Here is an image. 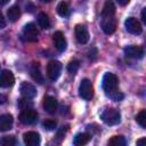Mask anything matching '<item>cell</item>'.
<instances>
[{"label": "cell", "mask_w": 146, "mask_h": 146, "mask_svg": "<svg viewBox=\"0 0 146 146\" xmlns=\"http://www.w3.org/2000/svg\"><path fill=\"white\" fill-rule=\"evenodd\" d=\"M117 84H119V79L115 74L113 73H105V75L103 76V81H102V87L104 92L106 94L107 97H110L113 100H122L123 99V94H121L117 89Z\"/></svg>", "instance_id": "cell-1"}, {"label": "cell", "mask_w": 146, "mask_h": 146, "mask_svg": "<svg viewBox=\"0 0 146 146\" xmlns=\"http://www.w3.org/2000/svg\"><path fill=\"white\" fill-rule=\"evenodd\" d=\"M100 119L107 124V125H115L120 122L121 120V114L116 108H105L100 113Z\"/></svg>", "instance_id": "cell-2"}, {"label": "cell", "mask_w": 146, "mask_h": 146, "mask_svg": "<svg viewBox=\"0 0 146 146\" xmlns=\"http://www.w3.org/2000/svg\"><path fill=\"white\" fill-rule=\"evenodd\" d=\"M79 96L84 100H90L94 96V86L89 79H83L79 86Z\"/></svg>", "instance_id": "cell-3"}, {"label": "cell", "mask_w": 146, "mask_h": 146, "mask_svg": "<svg viewBox=\"0 0 146 146\" xmlns=\"http://www.w3.org/2000/svg\"><path fill=\"white\" fill-rule=\"evenodd\" d=\"M63 65L58 60H50L47 64V75L51 81H55L59 78L60 72H62Z\"/></svg>", "instance_id": "cell-4"}, {"label": "cell", "mask_w": 146, "mask_h": 146, "mask_svg": "<svg viewBox=\"0 0 146 146\" xmlns=\"http://www.w3.org/2000/svg\"><path fill=\"white\" fill-rule=\"evenodd\" d=\"M22 35L24 38L25 41H29V42H35L38 41V36H39V31L36 29V26L33 24V23H29L24 26L23 29V32H22Z\"/></svg>", "instance_id": "cell-5"}, {"label": "cell", "mask_w": 146, "mask_h": 146, "mask_svg": "<svg viewBox=\"0 0 146 146\" xmlns=\"http://www.w3.org/2000/svg\"><path fill=\"white\" fill-rule=\"evenodd\" d=\"M116 25H117V22H116V18L115 16H111V17H102V21H100V27L103 30V32L105 34H113L116 30Z\"/></svg>", "instance_id": "cell-6"}, {"label": "cell", "mask_w": 146, "mask_h": 146, "mask_svg": "<svg viewBox=\"0 0 146 146\" xmlns=\"http://www.w3.org/2000/svg\"><path fill=\"white\" fill-rule=\"evenodd\" d=\"M36 120H38L36 111H34L32 108L22 110V112L19 114V121L23 124H33V123L36 122Z\"/></svg>", "instance_id": "cell-7"}, {"label": "cell", "mask_w": 146, "mask_h": 146, "mask_svg": "<svg viewBox=\"0 0 146 146\" xmlns=\"http://www.w3.org/2000/svg\"><path fill=\"white\" fill-rule=\"evenodd\" d=\"M124 26H125V30L131 33V34H140L141 31H143V27L139 23V21L135 17H129L125 19L124 22Z\"/></svg>", "instance_id": "cell-8"}, {"label": "cell", "mask_w": 146, "mask_h": 146, "mask_svg": "<svg viewBox=\"0 0 146 146\" xmlns=\"http://www.w3.org/2000/svg\"><path fill=\"white\" fill-rule=\"evenodd\" d=\"M124 55L129 58H133V59H139L144 57V49L140 46H128L124 48Z\"/></svg>", "instance_id": "cell-9"}, {"label": "cell", "mask_w": 146, "mask_h": 146, "mask_svg": "<svg viewBox=\"0 0 146 146\" xmlns=\"http://www.w3.org/2000/svg\"><path fill=\"white\" fill-rule=\"evenodd\" d=\"M19 92H21L23 98L31 99V98L35 97L36 89H35V87L33 84H31L29 82H22L21 86H19Z\"/></svg>", "instance_id": "cell-10"}, {"label": "cell", "mask_w": 146, "mask_h": 146, "mask_svg": "<svg viewBox=\"0 0 146 146\" xmlns=\"http://www.w3.org/2000/svg\"><path fill=\"white\" fill-rule=\"evenodd\" d=\"M52 42L56 47V49L60 52H63L66 47H67V42H66V39L64 36V34L60 32V31H56L54 34H52Z\"/></svg>", "instance_id": "cell-11"}, {"label": "cell", "mask_w": 146, "mask_h": 146, "mask_svg": "<svg viewBox=\"0 0 146 146\" xmlns=\"http://www.w3.org/2000/svg\"><path fill=\"white\" fill-rule=\"evenodd\" d=\"M42 105H43L44 111L48 112L49 114H54L57 111V107H58V103H57L56 98L52 97V96H44Z\"/></svg>", "instance_id": "cell-12"}, {"label": "cell", "mask_w": 146, "mask_h": 146, "mask_svg": "<svg viewBox=\"0 0 146 146\" xmlns=\"http://www.w3.org/2000/svg\"><path fill=\"white\" fill-rule=\"evenodd\" d=\"M74 32H75V38H76L78 42L87 43L89 41V32L84 25H81V24L76 25Z\"/></svg>", "instance_id": "cell-13"}, {"label": "cell", "mask_w": 146, "mask_h": 146, "mask_svg": "<svg viewBox=\"0 0 146 146\" xmlns=\"http://www.w3.org/2000/svg\"><path fill=\"white\" fill-rule=\"evenodd\" d=\"M23 141L27 146H36L40 144V135L35 131H27L23 135Z\"/></svg>", "instance_id": "cell-14"}, {"label": "cell", "mask_w": 146, "mask_h": 146, "mask_svg": "<svg viewBox=\"0 0 146 146\" xmlns=\"http://www.w3.org/2000/svg\"><path fill=\"white\" fill-rule=\"evenodd\" d=\"M15 82V78L14 74L9 71V70H2L1 72V76H0V84L2 88H9L14 84Z\"/></svg>", "instance_id": "cell-15"}, {"label": "cell", "mask_w": 146, "mask_h": 146, "mask_svg": "<svg viewBox=\"0 0 146 146\" xmlns=\"http://www.w3.org/2000/svg\"><path fill=\"white\" fill-rule=\"evenodd\" d=\"M30 74L32 76V79L34 81H36L38 83H43V75L41 73V68H40V64L38 62H33L31 64L30 67Z\"/></svg>", "instance_id": "cell-16"}, {"label": "cell", "mask_w": 146, "mask_h": 146, "mask_svg": "<svg viewBox=\"0 0 146 146\" xmlns=\"http://www.w3.org/2000/svg\"><path fill=\"white\" fill-rule=\"evenodd\" d=\"M13 122H14V119H13L11 114H2L0 116V130L7 131V130L11 129Z\"/></svg>", "instance_id": "cell-17"}, {"label": "cell", "mask_w": 146, "mask_h": 146, "mask_svg": "<svg viewBox=\"0 0 146 146\" xmlns=\"http://www.w3.org/2000/svg\"><path fill=\"white\" fill-rule=\"evenodd\" d=\"M114 15H115V6H114L113 1L106 0L105 5L103 7V10H102V17H111Z\"/></svg>", "instance_id": "cell-18"}, {"label": "cell", "mask_w": 146, "mask_h": 146, "mask_svg": "<svg viewBox=\"0 0 146 146\" xmlns=\"http://www.w3.org/2000/svg\"><path fill=\"white\" fill-rule=\"evenodd\" d=\"M91 139V136L87 132H81V133H78L74 139H73V144L75 146H83L86 144H88Z\"/></svg>", "instance_id": "cell-19"}, {"label": "cell", "mask_w": 146, "mask_h": 146, "mask_svg": "<svg viewBox=\"0 0 146 146\" xmlns=\"http://www.w3.org/2000/svg\"><path fill=\"white\" fill-rule=\"evenodd\" d=\"M7 17L10 22H16L21 17V9L18 6H13L7 10Z\"/></svg>", "instance_id": "cell-20"}, {"label": "cell", "mask_w": 146, "mask_h": 146, "mask_svg": "<svg viewBox=\"0 0 146 146\" xmlns=\"http://www.w3.org/2000/svg\"><path fill=\"white\" fill-rule=\"evenodd\" d=\"M38 23H39L40 27H42L44 30H47V29L50 27V19L48 17V15L44 14V13H40L38 15Z\"/></svg>", "instance_id": "cell-21"}, {"label": "cell", "mask_w": 146, "mask_h": 146, "mask_svg": "<svg viewBox=\"0 0 146 146\" xmlns=\"http://www.w3.org/2000/svg\"><path fill=\"white\" fill-rule=\"evenodd\" d=\"M57 13H58V15L62 16V17L67 16V15L70 14V6H68V3H67L66 1L59 2V3L57 5Z\"/></svg>", "instance_id": "cell-22"}, {"label": "cell", "mask_w": 146, "mask_h": 146, "mask_svg": "<svg viewBox=\"0 0 146 146\" xmlns=\"http://www.w3.org/2000/svg\"><path fill=\"white\" fill-rule=\"evenodd\" d=\"M107 144L111 146H124L127 144V140L123 136H114L107 141Z\"/></svg>", "instance_id": "cell-23"}, {"label": "cell", "mask_w": 146, "mask_h": 146, "mask_svg": "<svg viewBox=\"0 0 146 146\" xmlns=\"http://www.w3.org/2000/svg\"><path fill=\"white\" fill-rule=\"evenodd\" d=\"M79 67H80V62L76 59H73L67 64V72L70 74H75L78 72Z\"/></svg>", "instance_id": "cell-24"}, {"label": "cell", "mask_w": 146, "mask_h": 146, "mask_svg": "<svg viewBox=\"0 0 146 146\" xmlns=\"http://www.w3.org/2000/svg\"><path fill=\"white\" fill-rule=\"evenodd\" d=\"M136 121H137V123H138L140 127L146 128V110L140 111V112L136 115Z\"/></svg>", "instance_id": "cell-25"}, {"label": "cell", "mask_w": 146, "mask_h": 146, "mask_svg": "<svg viewBox=\"0 0 146 146\" xmlns=\"http://www.w3.org/2000/svg\"><path fill=\"white\" fill-rule=\"evenodd\" d=\"M2 146H15L16 145V138L14 136H5L1 139Z\"/></svg>", "instance_id": "cell-26"}, {"label": "cell", "mask_w": 146, "mask_h": 146, "mask_svg": "<svg viewBox=\"0 0 146 146\" xmlns=\"http://www.w3.org/2000/svg\"><path fill=\"white\" fill-rule=\"evenodd\" d=\"M42 125H43V128H44L46 130L51 131V130H55V129H56V127H57V122H56L55 120H52V119H48V120L43 121Z\"/></svg>", "instance_id": "cell-27"}, {"label": "cell", "mask_w": 146, "mask_h": 146, "mask_svg": "<svg viewBox=\"0 0 146 146\" xmlns=\"http://www.w3.org/2000/svg\"><path fill=\"white\" fill-rule=\"evenodd\" d=\"M136 144L138 146H146V138H140L136 141Z\"/></svg>", "instance_id": "cell-28"}, {"label": "cell", "mask_w": 146, "mask_h": 146, "mask_svg": "<svg viewBox=\"0 0 146 146\" xmlns=\"http://www.w3.org/2000/svg\"><path fill=\"white\" fill-rule=\"evenodd\" d=\"M141 19H143V22L146 24V7L141 10Z\"/></svg>", "instance_id": "cell-29"}, {"label": "cell", "mask_w": 146, "mask_h": 146, "mask_svg": "<svg viewBox=\"0 0 146 146\" xmlns=\"http://www.w3.org/2000/svg\"><path fill=\"white\" fill-rule=\"evenodd\" d=\"M116 1H117V3L121 5V6H127V5L130 2V0H116Z\"/></svg>", "instance_id": "cell-30"}, {"label": "cell", "mask_w": 146, "mask_h": 146, "mask_svg": "<svg viewBox=\"0 0 146 146\" xmlns=\"http://www.w3.org/2000/svg\"><path fill=\"white\" fill-rule=\"evenodd\" d=\"M1 27L3 29L5 27V19H3V17L1 16Z\"/></svg>", "instance_id": "cell-31"}, {"label": "cell", "mask_w": 146, "mask_h": 146, "mask_svg": "<svg viewBox=\"0 0 146 146\" xmlns=\"http://www.w3.org/2000/svg\"><path fill=\"white\" fill-rule=\"evenodd\" d=\"M8 1H9V0H2V1H1V5H2V6H5V5H6Z\"/></svg>", "instance_id": "cell-32"}, {"label": "cell", "mask_w": 146, "mask_h": 146, "mask_svg": "<svg viewBox=\"0 0 146 146\" xmlns=\"http://www.w3.org/2000/svg\"><path fill=\"white\" fill-rule=\"evenodd\" d=\"M40 1H41V2H50L51 0H40Z\"/></svg>", "instance_id": "cell-33"}]
</instances>
